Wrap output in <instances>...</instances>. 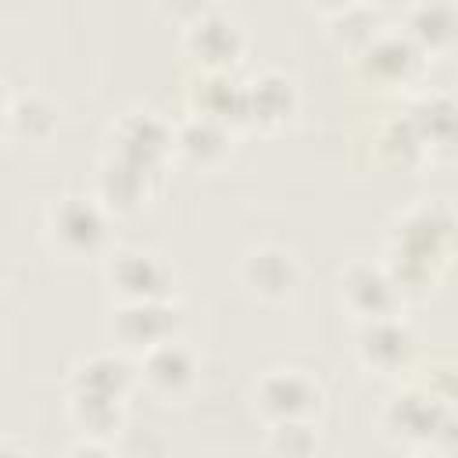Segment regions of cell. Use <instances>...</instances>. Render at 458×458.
Wrapping results in <instances>:
<instances>
[{
    "mask_svg": "<svg viewBox=\"0 0 458 458\" xmlns=\"http://www.w3.org/2000/svg\"><path fill=\"white\" fill-rule=\"evenodd\" d=\"M458 236V222L444 204H415L390 229L386 272L408 297V290H426L437 279L433 265H444Z\"/></svg>",
    "mask_w": 458,
    "mask_h": 458,
    "instance_id": "cell-1",
    "label": "cell"
},
{
    "mask_svg": "<svg viewBox=\"0 0 458 458\" xmlns=\"http://www.w3.org/2000/svg\"><path fill=\"white\" fill-rule=\"evenodd\" d=\"M111 211L86 190H68L47 204L43 233L61 258H97L111 236Z\"/></svg>",
    "mask_w": 458,
    "mask_h": 458,
    "instance_id": "cell-2",
    "label": "cell"
},
{
    "mask_svg": "<svg viewBox=\"0 0 458 458\" xmlns=\"http://www.w3.org/2000/svg\"><path fill=\"white\" fill-rule=\"evenodd\" d=\"M326 408V390L308 369L279 365L254 383V411L272 422H318Z\"/></svg>",
    "mask_w": 458,
    "mask_h": 458,
    "instance_id": "cell-3",
    "label": "cell"
},
{
    "mask_svg": "<svg viewBox=\"0 0 458 458\" xmlns=\"http://www.w3.org/2000/svg\"><path fill=\"white\" fill-rule=\"evenodd\" d=\"M172 268L161 254L143 247H114L104 254V286L122 301H168L172 297Z\"/></svg>",
    "mask_w": 458,
    "mask_h": 458,
    "instance_id": "cell-4",
    "label": "cell"
},
{
    "mask_svg": "<svg viewBox=\"0 0 458 458\" xmlns=\"http://www.w3.org/2000/svg\"><path fill=\"white\" fill-rule=\"evenodd\" d=\"M175 326H179V311H175L172 297L168 301H122L111 311L107 333L118 344V351L140 358L143 351L172 340Z\"/></svg>",
    "mask_w": 458,
    "mask_h": 458,
    "instance_id": "cell-5",
    "label": "cell"
},
{
    "mask_svg": "<svg viewBox=\"0 0 458 458\" xmlns=\"http://www.w3.org/2000/svg\"><path fill=\"white\" fill-rule=\"evenodd\" d=\"M111 150L157 172L175 154V125L150 107H132L111 125Z\"/></svg>",
    "mask_w": 458,
    "mask_h": 458,
    "instance_id": "cell-6",
    "label": "cell"
},
{
    "mask_svg": "<svg viewBox=\"0 0 458 458\" xmlns=\"http://www.w3.org/2000/svg\"><path fill=\"white\" fill-rule=\"evenodd\" d=\"M340 301L358 322L390 318L401 315L404 308V293L386 272V265H369V261H351L340 272Z\"/></svg>",
    "mask_w": 458,
    "mask_h": 458,
    "instance_id": "cell-7",
    "label": "cell"
},
{
    "mask_svg": "<svg viewBox=\"0 0 458 458\" xmlns=\"http://www.w3.org/2000/svg\"><path fill=\"white\" fill-rule=\"evenodd\" d=\"M451 408L426 386V383H411L401 394H394L383 408V429L394 440L404 444H419L429 437H440L444 422H447Z\"/></svg>",
    "mask_w": 458,
    "mask_h": 458,
    "instance_id": "cell-8",
    "label": "cell"
},
{
    "mask_svg": "<svg viewBox=\"0 0 458 458\" xmlns=\"http://www.w3.org/2000/svg\"><path fill=\"white\" fill-rule=\"evenodd\" d=\"M154 175H157V172H150V168H143V165H136V161H129V157L107 150V154L97 161L89 193H93L114 218H118V215H132V211H140V208L147 204V197H150V179H154Z\"/></svg>",
    "mask_w": 458,
    "mask_h": 458,
    "instance_id": "cell-9",
    "label": "cell"
},
{
    "mask_svg": "<svg viewBox=\"0 0 458 458\" xmlns=\"http://www.w3.org/2000/svg\"><path fill=\"white\" fill-rule=\"evenodd\" d=\"M354 354H358L361 369H369L376 376H401V372H408V365L415 358V336L401 322V315L372 318V322H361Z\"/></svg>",
    "mask_w": 458,
    "mask_h": 458,
    "instance_id": "cell-10",
    "label": "cell"
},
{
    "mask_svg": "<svg viewBox=\"0 0 458 458\" xmlns=\"http://www.w3.org/2000/svg\"><path fill=\"white\" fill-rule=\"evenodd\" d=\"M136 365H140V383L165 401H182L197 386V372H200L197 354L175 336L143 351Z\"/></svg>",
    "mask_w": 458,
    "mask_h": 458,
    "instance_id": "cell-11",
    "label": "cell"
},
{
    "mask_svg": "<svg viewBox=\"0 0 458 458\" xmlns=\"http://www.w3.org/2000/svg\"><path fill=\"white\" fill-rule=\"evenodd\" d=\"M426 54L404 36V29H383L361 54H358V68L369 75V79H376V82H383V86H408V82H415L419 75H422V68H426Z\"/></svg>",
    "mask_w": 458,
    "mask_h": 458,
    "instance_id": "cell-12",
    "label": "cell"
},
{
    "mask_svg": "<svg viewBox=\"0 0 458 458\" xmlns=\"http://www.w3.org/2000/svg\"><path fill=\"white\" fill-rule=\"evenodd\" d=\"M240 279L261 301H286L301 283V261L279 243H261L240 258Z\"/></svg>",
    "mask_w": 458,
    "mask_h": 458,
    "instance_id": "cell-13",
    "label": "cell"
},
{
    "mask_svg": "<svg viewBox=\"0 0 458 458\" xmlns=\"http://www.w3.org/2000/svg\"><path fill=\"white\" fill-rule=\"evenodd\" d=\"M182 47L204 72H229L243 54V32L229 18L208 11L182 25Z\"/></svg>",
    "mask_w": 458,
    "mask_h": 458,
    "instance_id": "cell-14",
    "label": "cell"
},
{
    "mask_svg": "<svg viewBox=\"0 0 458 458\" xmlns=\"http://www.w3.org/2000/svg\"><path fill=\"white\" fill-rule=\"evenodd\" d=\"M426 157H458V100L447 93H422L408 111Z\"/></svg>",
    "mask_w": 458,
    "mask_h": 458,
    "instance_id": "cell-15",
    "label": "cell"
},
{
    "mask_svg": "<svg viewBox=\"0 0 458 458\" xmlns=\"http://www.w3.org/2000/svg\"><path fill=\"white\" fill-rule=\"evenodd\" d=\"M140 383V365H132L125 354L118 351H97L86 354L68 379V390H86V394H100V397H114L125 401L132 394V386Z\"/></svg>",
    "mask_w": 458,
    "mask_h": 458,
    "instance_id": "cell-16",
    "label": "cell"
},
{
    "mask_svg": "<svg viewBox=\"0 0 458 458\" xmlns=\"http://www.w3.org/2000/svg\"><path fill=\"white\" fill-rule=\"evenodd\" d=\"M401 29L426 57H440L458 47V7L447 0H415L404 11Z\"/></svg>",
    "mask_w": 458,
    "mask_h": 458,
    "instance_id": "cell-17",
    "label": "cell"
},
{
    "mask_svg": "<svg viewBox=\"0 0 458 458\" xmlns=\"http://www.w3.org/2000/svg\"><path fill=\"white\" fill-rule=\"evenodd\" d=\"M233 150V129L208 114H190L175 125V154L193 168H215Z\"/></svg>",
    "mask_w": 458,
    "mask_h": 458,
    "instance_id": "cell-18",
    "label": "cell"
},
{
    "mask_svg": "<svg viewBox=\"0 0 458 458\" xmlns=\"http://www.w3.org/2000/svg\"><path fill=\"white\" fill-rule=\"evenodd\" d=\"M247 86V118L258 129H279L293 118L297 111V89L286 75L279 72H261Z\"/></svg>",
    "mask_w": 458,
    "mask_h": 458,
    "instance_id": "cell-19",
    "label": "cell"
},
{
    "mask_svg": "<svg viewBox=\"0 0 458 458\" xmlns=\"http://www.w3.org/2000/svg\"><path fill=\"white\" fill-rule=\"evenodd\" d=\"M190 104H193L197 114L218 118L229 129L250 125V118H247V86L233 82L229 72H208L204 79H197Z\"/></svg>",
    "mask_w": 458,
    "mask_h": 458,
    "instance_id": "cell-20",
    "label": "cell"
},
{
    "mask_svg": "<svg viewBox=\"0 0 458 458\" xmlns=\"http://www.w3.org/2000/svg\"><path fill=\"white\" fill-rule=\"evenodd\" d=\"M68 419L75 422L79 433L86 437H111L125 422V401L86 394V390H68Z\"/></svg>",
    "mask_w": 458,
    "mask_h": 458,
    "instance_id": "cell-21",
    "label": "cell"
},
{
    "mask_svg": "<svg viewBox=\"0 0 458 458\" xmlns=\"http://www.w3.org/2000/svg\"><path fill=\"white\" fill-rule=\"evenodd\" d=\"M7 129L25 143H47L57 129V107L39 93L7 97Z\"/></svg>",
    "mask_w": 458,
    "mask_h": 458,
    "instance_id": "cell-22",
    "label": "cell"
},
{
    "mask_svg": "<svg viewBox=\"0 0 458 458\" xmlns=\"http://www.w3.org/2000/svg\"><path fill=\"white\" fill-rule=\"evenodd\" d=\"M379 32H383V21H379V14H376V7H372L369 0L329 18V39H333L340 50L354 54V57H358Z\"/></svg>",
    "mask_w": 458,
    "mask_h": 458,
    "instance_id": "cell-23",
    "label": "cell"
},
{
    "mask_svg": "<svg viewBox=\"0 0 458 458\" xmlns=\"http://www.w3.org/2000/svg\"><path fill=\"white\" fill-rule=\"evenodd\" d=\"M315 426L318 422H272L268 426V447L272 451H290V454H308L318 444Z\"/></svg>",
    "mask_w": 458,
    "mask_h": 458,
    "instance_id": "cell-24",
    "label": "cell"
},
{
    "mask_svg": "<svg viewBox=\"0 0 458 458\" xmlns=\"http://www.w3.org/2000/svg\"><path fill=\"white\" fill-rule=\"evenodd\" d=\"M157 7H161L165 18H172L179 25H190L193 18L211 11V0H157Z\"/></svg>",
    "mask_w": 458,
    "mask_h": 458,
    "instance_id": "cell-25",
    "label": "cell"
},
{
    "mask_svg": "<svg viewBox=\"0 0 458 458\" xmlns=\"http://www.w3.org/2000/svg\"><path fill=\"white\" fill-rule=\"evenodd\" d=\"M315 11H322L326 18H333V14H340V11H347V7H358V4H365V0H308Z\"/></svg>",
    "mask_w": 458,
    "mask_h": 458,
    "instance_id": "cell-26",
    "label": "cell"
}]
</instances>
